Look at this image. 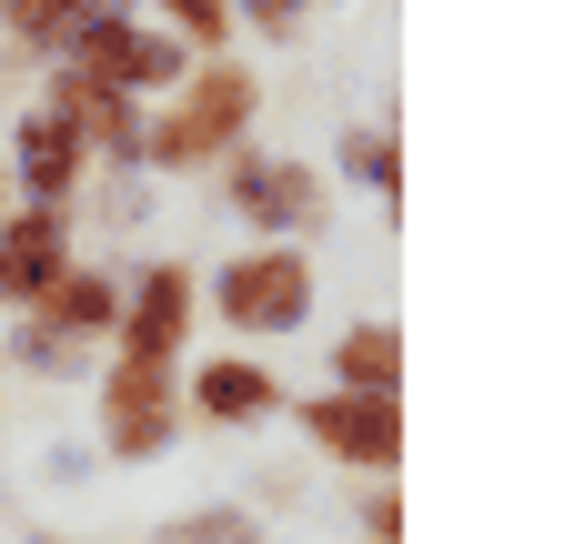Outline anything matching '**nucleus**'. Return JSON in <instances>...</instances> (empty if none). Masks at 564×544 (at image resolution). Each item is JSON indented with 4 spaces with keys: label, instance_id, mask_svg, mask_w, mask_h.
I'll return each instance as SVG.
<instances>
[{
    "label": "nucleus",
    "instance_id": "nucleus-6",
    "mask_svg": "<svg viewBox=\"0 0 564 544\" xmlns=\"http://www.w3.org/2000/svg\"><path fill=\"white\" fill-rule=\"evenodd\" d=\"M61 61H82V72H91L101 91H121V101L182 91V72H192V51H182L172 31H141V21H121V31H91L82 51H61Z\"/></svg>",
    "mask_w": 564,
    "mask_h": 544
},
{
    "label": "nucleus",
    "instance_id": "nucleus-20",
    "mask_svg": "<svg viewBox=\"0 0 564 544\" xmlns=\"http://www.w3.org/2000/svg\"><path fill=\"white\" fill-rule=\"evenodd\" d=\"M0 192H11V172H0Z\"/></svg>",
    "mask_w": 564,
    "mask_h": 544
},
{
    "label": "nucleus",
    "instance_id": "nucleus-14",
    "mask_svg": "<svg viewBox=\"0 0 564 544\" xmlns=\"http://www.w3.org/2000/svg\"><path fill=\"white\" fill-rule=\"evenodd\" d=\"M343 172L393 202V192H403V142H393V131H373V121H352V131H343Z\"/></svg>",
    "mask_w": 564,
    "mask_h": 544
},
{
    "label": "nucleus",
    "instance_id": "nucleus-1",
    "mask_svg": "<svg viewBox=\"0 0 564 544\" xmlns=\"http://www.w3.org/2000/svg\"><path fill=\"white\" fill-rule=\"evenodd\" d=\"M252 111H262V81L242 72L232 51H223V61H192V72H182V101H172L162 121H141V152H131V162H152V172H202V162L242 152Z\"/></svg>",
    "mask_w": 564,
    "mask_h": 544
},
{
    "label": "nucleus",
    "instance_id": "nucleus-5",
    "mask_svg": "<svg viewBox=\"0 0 564 544\" xmlns=\"http://www.w3.org/2000/svg\"><path fill=\"white\" fill-rule=\"evenodd\" d=\"M223 192L252 232H323V182L272 152H223Z\"/></svg>",
    "mask_w": 564,
    "mask_h": 544
},
{
    "label": "nucleus",
    "instance_id": "nucleus-16",
    "mask_svg": "<svg viewBox=\"0 0 564 544\" xmlns=\"http://www.w3.org/2000/svg\"><path fill=\"white\" fill-rule=\"evenodd\" d=\"M121 21H141V0H70V21H61L51 51H82L91 31H121Z\"/></svg>",
    "mask_w": 564,
    "mask_h": 544
},
{
    "label": "nucleus",
    "instance_id": "nucleus-2",
    "mask_svg": "<svg viewBox=\"0 0 564 544\" xmlns=\"http://www.w3.org/2000/svg\"><path fill=\"white\" fill-rule=\"evenodd\" d=\"M212 313H223L232 333H303V313H313V262H303V242L232 252L223 283H212Z\"/></svg>",
    "mask_w": 564,
    "mask_h": 544
},
{
    "label": "nucleus",
    "instance_id": "nucleus-19",
    "mask_svg": "<svg viewBox=\"0 0 564 544\" xmlns=\"http://www.w3.org/2000/svg\"><path fill=\"white\" fill-rule=\"evenodd\" d=\"M232 21L272 31V41H293V31H303V0H232Z\"/></svg>",
    "mask_w": 564,
    "mask_h": 544
},
{
    "label": "nucleus",
    "instance_id": "nucleus-17",
    "mask_svg": "<svg viewBox=\"0 0 564 544\" xmlns=\"http://www.w3.org/2000/svg\"><path fill=\"white\" fill-rule=\"evenodd\" d=\"M0 21H11V41L51 51V41H61V21H70V0H0Z\"/></svg>",
    "mask_w": 564,
    "mask_h": 544
},
{
    "label": "nucleus",
    "instance_id": "nucleus-8",
    "mask_svg": "<svg viewBox=\"0 0 564 544\" xmlns=\"http://www.w3.org/2000/svg\"><path fill=\"white\" fill-rule=\"evenodd\" d=\"M41 111L82 131V152H111V162H131V152H141V101L101 91L82 61H61V72H51V101H41Z\"/></svg>",
    "mask_w": 564,
    "mask_h": 544
},
{
    "label": "nucleus",
    "instance_id": "nucleus-9",
    "mask_svg": "<svg viewBox=\"0 0 564 544\" xmlns=\"http://www.w3.org/2000/svg\"><path fill=\"white\" fill-rule=\"evenodd\" d=\"M61 272H70V232H61L51 202H31L21 222H0V303H41Z\"/></svg>",
    "mask_w": 564,
    "mask_h": 544
},
{
    "label": "nucleus",
    "instance_id": "nucleus-7",
    "mask_svg": "<svg viewBox=\"0 0 564 544\" xmlns=\"http://www.w3.org/2000/svg\"><path fill=\"white\" fill-rule=\"evenodd\" d=\"M192 303H202V283H192V272L182 262H152V272H141V283L121 293V353L131 363H172L182 353V333H192Z\"/></svg>",
    "mask_w": 564,
    "mask_h": 544
},
{
    "label": "nucleus",
    "instance_id": "nucleus-12",
    "mask_svg": "<svg viewBox=\"0 0 564 544\" xmlns=\"http://www.w3.org/2000/svg\"><path fill=\"white\" fill-rule=\"evenodd\" d=\"M192 403L212 424H272L282 414V383L262 373V363H232V353H212L202 373H192Z\"/></svg>",
    "mask_w": 564,
    "mask_h": 544
},
{
    "label": "nucleus",
    "instance_id": "nucleus-15",
    "mask_svg": "<svg viewBox=\"0 0 564 544\" xmlns=\"http://www.w3.org/2000/svg\"><path fill=\"white\" fill-rule=\"evenodd\" d=\"M162 31H172L182 51H212V61H223V41H232V0H162Z\"/></svg>",
    "mask_w": 564,
    "mask_h": 544
},
{
    "label": "nucleus",
    "instance_id": "nucleus-4",
    "mask_svg": "<svg viewBox=\"0 0 564 544\" xmlns=\"http://www.w3.org/2000/svg\"><path fill=\"white\" fill-rule=\"evenodd\" d=\"M303 434H313L333 464L393 474V464H403V403H393V393H313V403H303Z\"/></svg>",
    "mask_w": 564,
    "mask_h": 544
},
{
    "label": "nucleus",
    "instance_id": "nucleus-3",
    "mask_svg": "<svg viewBox=\"0 0 564 544\" xmlns=\"http://www.w3.org/2000/svg\"><path fill=\"white\" fill-rule=\"evenodd\" d=\"M172 424H182V393H172V363H111V383H101V444L121 454V464H141V454H162L172 444Z\"/></svg>",
    "mask_w": 564,
    "mask_h": 544
},
{
    "label": "nucleus",
    "instance_id": "nucleus-10",
    "mask_svg": "<svg viewBox=\"0 0 564 544\" xmlns=\"http://www.w3.org/2000/svg\"><path fill=\"white\" fill-rule=\"evenodd\" d=\"M31 313H41V333H51V344H70V353H82V344H101V333L121 323V283H111V272H82V262H70V272H61V283H51Z\"/></svg>",
    "mask_w": 564,
    "mask_h": 544
},
{
    "label": "nucleus",
    "instance_id": "nucleus-11",
    "mask_svg": "<svg viewBox=\"0 0 564 544\" xmlns=\"http://www.w3.org/2000/svg\"><path fill=\"white\" fill-rule=\"evenodd\" d=\"M21 162H11V182L31 192V202H51V213H61V202H70V182H82V131H70V121H51V111H31L21 121V142H11Z\"/></svg>",
    "mask_w": 564,
    "mask_h": 544
},
{
    "label": "nucleus",
    "instance_id": "nucleus-21",
    "mask_svg": "<svg viewBox=\"0 0 564 544\" xmlns=\"http://www.w3.org/2000/svg\"><path fill=\"white\" fill-rule=\"evenodd\" d=\"M373 544H383V534H373Z\"/></svg>",
    "mask_w": 564,
    "mask_h": 544
},
{
    "label": "nucleus",
    "instance_id": "nucleus-13",
    "mask_svg": "<svg viewBox=\"0 0 564 544\" xmlns=\"http://www.w3.org/2000/svg\"><path fill=\"white\" fill-rule=\"evenodd\" d=\"M333 373H343V393H393L403 383V333L393 323H352L333 344Z\"/></svg>",
    "mask_w": 564,
    "mask_h": 544
},
{
    "label": "nucleus",
    "instance_id": "nucleus-18",
    "mask_svg": "<svg viewBox=\"0 0 564 544\" xmlns=\"http://www.w3.org/2000/svg\"><path fill=\"white\" fill-rule=\"evenodd\" d=\"M162 544H252V514H182L162 524Z\"/></svg>",
    "mask_w": 564,
    "mask_h": 544
}]
</instances>
